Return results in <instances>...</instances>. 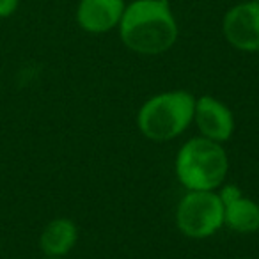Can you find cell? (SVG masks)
Masks as SVG:
<instances>
[{
	"label": "cell",
	"instance_id": "obj_1",
	"mask_svg": "<svg viewBox=\"0 0 259 259\" xmlns=\"http://www.w3.org/2000/svg\"><path fill=\"white\" fill-rule=\"evenodd\" d=\"M178 22L169 0H134L119 22V37L135 54L160 55L178 41Z\"/></svg>",
	"mask_w": 259,
	"mask_h": 259
},
{
	"label": "cell",
	"instance_id": "obj_2",
	"mask_svg": "<svg viewBox=\"0 0 259 259\" xmlns=\"http://www.w3.org/2000/svg\"><path fill=\"white\" fill-rule=\"evenodd\" d=\"M229 160L224 148L206 137L190 139L176 156V176L187 190H215L226 180Z\"/></svg>",
	"mask_w": 259,
	"mask_h": 259
},
{
	"label": "cell",
	"instance_id": "obj_3",
	"mask_svg": "<svg viewBox=\"0 0 259 259\" xmlns=\"http://www.w3.org/2000/svg\"><path fill=\"white\" fill-rule=\"evenodd\" d=\"M195 98L187 91H169L149 98L141 107L137 124L155 142L172 141L194 121Z\"/></svg>",
	"mask_w": 259,
	"mask_h": 259
},
{
	"label": "cell",
	"instance_id": "obj_4",
	"mask_svg": "<svg viewBox=\"0 0 259 259\" xmlns=\"http://www.w3.org/2000/svg\"><path fill=\"white\" fill-rule=\"evenodd\" d=\"M176 226L185 236L202 240L224 226L222 199L213 190H190L176 209Z\"/></svg>",
	"mask_w": 259,
	"mask_h": 259
},
{
	"label": "cell",
	"instance_id": "obj_5",
	"mask_svg": "<svg viewBox=\"0 0 259 259\" xmlns=\"http://www.w3.org/2000/svg\"><path fill=\"white\" fill-rule=\"evenodd\" d=\"M222 30L227 43L247 54L259 52V4L254 0L240 2L226 13Z\"/></svg>",
	"mask_w": 259,
	"mask_h": 259
},
{
	"label": "cell",
	"instance_id": "obj_6",
	"mask_svg": "<svg viewBox=\"0 0 259 259\" xmlns=\"http://www.w3.org/2000/svg\"><path fill=\"white\" fill-rule=\"evenodd\" d=\"M194 121L202 137L215 142H226L234 132V117L227 105L213 96H201L195 100Z\"/></svg>",
	"mask_w": 259,
	"mask_h": 259
},
{
	"label": "cell",
	"instance_id": "obj_7",
	"mask_svg": "<svg viewBox=\"0 0 259 259\" xmlns=\"http://www.w3.org/2000/svg\"><path fill=\"white\" fill-rule=\"evenodd\" d=\"M124 8V0H80L76 23L89 34H105L119 27Z\"/></svg>",
	"mask_w": 259,
	"mask_h": 259
},
{
	"label": "cell",
	"instance_id": "obj_8",
	"mask_svg": "<svg viewBox=\"0 0 259 259\" xmlns=\"http://www.w3.org/2000/svg\"><path fill=\"white\" fill-rule=\"evenodd\" d=\"M224 204V224L236 233H255L259 229V204L241 195L236 185H227L220 190Z\"/></svg>",
	"mask_w": 259,
	"mask_h": 259
},
{
	"label": "cell",
	"instance_id": "obj_9",
	"mask_svg": "<svg viewBox=\"0 0 259 259\" xmlns=\"http://www.w3.org/2000/svg\"><path fill=\"white\" fill-rule=\"evenodd\" d=\"M78 240L76 224L69 219H54L45 226L39 236V247L47 257H64Z\"/></svg>",
	"mask_w": 259,
	"mask_h": 259
},
{
	"label": "cell",
	"instance_id": "obj_10",
	"mask_svg": "<svg viewBox=\"0 0 259 259\" xmlns=\"http://www.w3.org/2000/svg\"><path fill=\"white\" fill-rule=\"evenodd\" d=\"M20 0H0V20L9 18L16 13Z\"/></svg>",
	"mask_w": 259,
	"mask_h": 259
},
{
	"label": "cell",
	"instance_id": "obj_11",
	"mask_svg": "<svg viewBox=\"0 0 259 259\" xmlns=\"http://www.w3.org/2000/svg\"><path fill=\"white\" fill-rule=\"evenodd\" d=\"M45 259H62V257H45Z\"/></svg>",
	"mask_w": 259,
	"mask_h": 259
},
{
	"label": "cell",
	"instance_id": "obj_12",
	"mask_svg": "<svg viewBox=\"0 0 259 259\" xmlns=\"http://www.w3.org/2000/svg\"><path fill=\"white\" fill-rule=\"evenodd\" d=\"M238 259H247V257H238Z\"/></svg>",
	"mask_w": 259,
	"mask_h": 259
},
{
	"label": "cell",
	"instance_id": "obj_13",
	"mask_svg": "<svg viewBox=\"0 0 259 259\" xmlns=\"http://www.w3.org/2000/svg\"><path fill=\"white\" fill-rule=\"evenodd\" d=\"M254 2H257V4H259V0H254Z\"/></svg>",
	"mask_w": 259,
	"mask_h": 259
}]
</instances>
